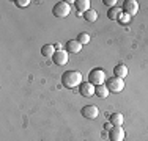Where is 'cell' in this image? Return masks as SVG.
Here are the masks:
<instances>
[{
  "label": "cell",
  "mask_w": 148,
  "mask_h": 141,
  "mask_svg": "<svg viewBox=\"0 0 148 141\" xmlns=\"http://www.w3.org/2000/svg\"><path fill=\"white\" fill-rule=\"evenodd\" d=\"M82 83V74L79 70H65L62 75V85L68 89H73L76 86H80Z\"/></svg>",
  "instance_id": "cell-1"
},
{
  "label": "cell",
  "mask_w": 148,
  "mask_h": 141,
  "mask_svg": "<svg viewBox=\"0 0 148 141\" xmlns=\"http://www.w3.org/2000/svg\"><path fill=\"white\" fill-rule=\"evenodd\" d=\"M129 19H131V16H129V14H126V13H121V14H120V16H118V22L120 24H128L129 22Z\"/></svg>",
  "instance_id": "cell-19"
},
{
  "label": "cell",
  "mask_w": 148,
  "mask_h": 141,
  "mask_svg": "<svg viewBox=\"0 0 148 141\" xmlns=\"http://www.w3.org/2000/svg\"><path fill=\"white\" fill-rule=\"evenodd\" d=\"M123 11L129 16H136L139 13V2L136 0H125L123 2Z\"/></svg>",
  "instance_id": "cell-5"
},
{
  "label": "cell",
  "mask_w": 148,
  "mask_h": 141,
  "mask_svg": "<svg viewBox=\"0 0 148 141\" xmlns=\"http://www.w3.org/2000/svg\"><path fill=\"white\" fill-rule=\"evenodd\" d=\"M109 140L110 141H123L125 140V130L121 125L114 127V129L109 130Z\"/></svg>",
  "instance_id": "cell-9"
},
{
  "label": "cell",
  "mask_w": 148,
  "mask_h": 141,
  "mask_svg": "<svg viewBox=\"0 0 148 141\" xmlns=\"http://www.w3.org/2000/svg\"><path fill=\"white\" fill-rule=\"evenodd\" d=\"M69 13H71V6H69L68 2H58L52 8V14L55 17H66L69 16Z\"/></svg>",
  "instance_id": "cell-4"
},
{
  "label": "cell",
  "mask_w": 148,
  "mask_h": 141,
  "mask_svg": "<svg viewBox=\"0 0 148 141\" xmlns=\"http://www.w3.org/2000/svg\"><path fill=\"white\" fill-rule=\"evenodd\" d=\"M16 6H19V8H25V6L30 5V0H14Z\"/></svg>",
  "instance_id": "cell-20"
},
{
  "label": "cell",
  "mask_w": 148,
  "mask_h": 141,
  "mask_svg": "<svg viewBox=\"0 0 148 141\" xmlns=\"http://www.w3.org/2000/svg\"><path fill=\"white\" fill-rule=\"evenodd\" d=\"M103 3L104 5H107L109 8H114V6H117V0H103Z\"/></svg>",
  "instance_id": "cell-21"
},
{
  "label": "cell",
  "mask_w": 148,
  "mask_h": 141,
  "mask_svg": "<svg viewBox=\"0 0 148 141\" xmlns=\"http://www.w3.org/2000/svg\"><path fill=\"white\" fill-rule=\"evenodd\" d=\"M120 14H121V8H120V6H114V8H109L107 17L109 19H118Z\"/></svg>",
  "instance_id": "cell-16"
},
{
  "label": "cell",
  "mask_w": 148,
  "mask_h": 141,
  "mask_svg": "<svg viewBox=\"0 0 148 141\" xmlns=\"http://www.w3.org/2000/svg\"><path fill=\"white\" fill-rule=\"evenodd\" d=\"M114 75L118 77V79H125V77L128 75V68H126L123 63H120V64H117L114 68Z\"/></svg>",
  "instance_id": "cell-13"
},
{
  "label": "cell",
  "mask_w": 148,
  "mask_h": 141,
  "mask_svg": "<svg viewBox=\"0 0 148 141\" xmlns=\"http://www.w3.org/2000/svg\"><path fill=\"white\" fill-rule=\"evenodd\" d=\"M109 93H110V91L107 89L106 83H104V85H99V86H96V91H95V94H96L98 97H101V99H106V97L109 96Z\"/></svg>",
  "instance_id": "cell-14"
},
{
  "label": "cell",
  "mask_w": 148,
  "mask_h": 141,
  "mask_svg": "<svg viewBox=\"0 0 148 141\" xmlns=\"http://www.w3.org/2000/svg\"><path fill=\"white\" fill-rule=\"evenodd\" d=\"M106 86L110 93H121L123 88H125V80L118 79V77H110V79L106 80Z\"/></svg>",
  "instance_id": "cell-3"
},
{
  "label": "cell",
  "mask_w": 148,
  "mask_h": 141,
  "mask_svg": "<svg viewBox=\"0 0 148 141\" xmlns=\"http://www.w3.org/2000/svg\"><path fill=\"white\" fill-rule=\"evenodd\" d=\"M74 5H76V8H77V11H79V13H87L88 9H91L90 8V5H91L90 0H76Z\"/></svg>",
  "instance_id": "cell-11"
},
{
  "label": "cell",
  "mask_w": 148,
  "mask_h": 141,
  "mask_svg": "<svg viewBox=\"0 0 148 141\" xmlns=\"http://www.w3.org/2000/svg\"><path fill=\"white\" fill-rule=\"evenodd\" d=\"M55 45H52V44H46V45H43L41 47V54H43L44 56H54V54H55Z\"/></svg>",
  "instance_id": "cell-15"
},
{
  "label": "cell",
  "mask_w": 148,
  "mask_h": 141,
  "mask_svg": "<svg viewBox=\"0 0 148 141\" xmlns=\"http://www.w3.org/2000/svg\"><path fill=\"white\" fill-rule=\"evenodd\" d=\"M80 50H82V44L77 39H71L66 42V52L68 54H79Z\"/></svg>",
  "instance_id": "cell-10"
},
{
  "label": "cell",
  "mask_w": 148,
  "mask_h": 141,
  "mask_svg": "<svg viewBox=\"0 0 148 141\" xmlns=\"http://www.w3.org/2000/svg\"><path fill=\"white\" fill-rule=\"evenodd\" d=\"M109 121H110V124L114 127H118V125H123L125 116H123L121 113H112V115L109 116Z\"/></svg>",
  "instance_id": "cell-12"
},
{
  "label": "cell",
  "mask_w": 148,
  "mask_h": 141,
  "mask_svg": "<svg viewBox=\"0 0 148 141\" xmlns=\"http://www.w3.org/2000/svg\"><path fill=\"white\" fill-rule=\"evenodd\" d=\"M79 91H80V94H82L84 97H91V96H95L96 86L91 85L90 82H82V83H80V86H79Z\"/></svg>",
  "instance_id": "cell-8"
},
{
  "label": "cell",
  "mask_w": 148,
  "mask_h": 141,
  "mask_svg": "<svg viewBox=\"0 0 148 141\" xmlns=\"http://www.w3.org/2000/svg\"><path fill=\"white\" fill-rule=\"evenodd\" d=\"M84 118L87 119H96L98 116H99V110H98V107H95V105H85V107L80 110Z\"/></svg>",
  "instance_id": "cell-7"
},
{
  "label": "cell",
  "mask_w": 148,
  "mask_h": 141,
  "mask_svg": "<svg viewBox=\"0 0 148 141\" xmlns=\"http://www.w3.org/2000/svg\"><path fill=\"white\" fill-rule=\"evenodd\" d=\"M77 41H79L80 44H88L90 42V35L85 33V31H82V33H79V36H77Z\"/></svg>",
  "instance_id": "cell-18"
},
{
  "label": "cell",
  "mask_w": 148,
  "mask_h": 141,
  "mask_svg": "<svg viewBox=\"0 0 148 141\" xmlns=\"http://www.w3.org/2000/svg\"><path fill=\"white\" fill-rule=\"evenodd\" d=\"M106 80H107V77H106V72L103 69L99 68H95L90 70L88 74V82L91 85H95V86H99V85H104Z\"/></svg>",
  "instance_id": "cell-2"
},
{
  "label": "cell",
  "mask_w": 148,
  "mask_h": 141,
  "mask_svg": "<svg viewBox=\"0 0 148 141\" xmlns=\"http://www.w3.org/2000/svg\"><path fill=\"white\" fill-rule=\"evenodd\" d=\"M84 17H85V20H88V22H96L98 20V13L95 11V9H88L87 13H84Z\"/></svg>",
  "instance_id": "cell-17"
},
{
  "label": "cell",
  "mask_w": 148,
  "mask_h": 141,
  "mask_svg": "<svg viewBox=\"0 0 148 141\" xmlns=\"http://www.w3.org/2000/svg\"><path fill=\"white\" fill-rule=\"evenodd\" d=\"M68 60H69V54L66 50H57L54 54V56H52V61L57 66H65L68 63Z\"/></svg>",
  "instance_id": "cell-6"
}]
</instances>
